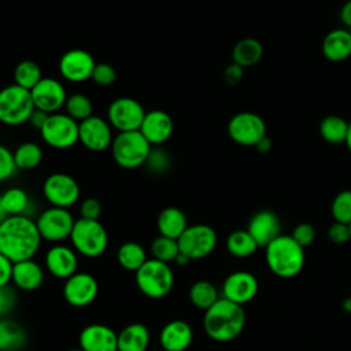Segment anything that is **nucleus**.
Instances as JSON below:
<instances>
[{
  "label": "nucleus",
  "mask_w": 351,
  "mask_h": 351,
  "mask_svg": "<svg viewBox=\"0 0 351 351\" xmlns=\"http://www.w3.org/2000/svg\"><path fill=\"white\" fill-rule=\"evenodd\" d=\"M348 148V151L351 152V122H348V133H347V138H346V143H344Z\"/></svg>",
  "instance_id": "nucleus-53"
},
{
  "label": "nucleus",
  "mask_w": 351,
  "mask_h": 351,
  "mask_svg": "<svg viewBox=\"0 0 351 351\" xmlns=\"http://www.w3.org/2000/svg\"><path fill=\"white\" fill-rule=\"evenodd\" d=\"M188 296L195 307L204 311L210 308L221 298L217 287L207 280H199L193 282L189 288Z\"/></svg>",
  "instance_id": "nucleus-32"
},
{
  "label": "nucleus",
  "mask_w": 351,
  "mask_h": 351,
  "mask_svg": "<svg viewBox=\"0 0 351 351\" xmlns=\"http://www.w3.org/2000/svg\"><path fill=\"white\" fill-rule=\"evenodd\" d=\"M247 230L259 247H266L281 234V223L276 213L261 210L251 217Z\"/></svg>",
  "instance_id": "nucleus-22"
},
{
  "label": "nucleus",
  "mask_w": 351,
  "mask_h": 351,
  "mask_svg": "<svg viewBox=\"0 0 351 351\" xmlns=\"http://www.w3.org/2000/svg\"><path fill=\"white\" fill-rule=\"evenodd\" d=\"M8 215H7V213L4 211V208H3V204H1V199H0V223L7 218Z\"/></svg>",
  "instance_id": "nucleus-55"
},
{
  "label": "nucleus",
  "mask_w": 351,
  "mask_h": 351,
  "mask_svg": "<svg viewBox=\"0 0 351 351\" xmlns=\"http://www.w3.org/2000/svg\"><path fill=\"white\" fill-rule=\"evenodd\" d=\"M319 134L329 144L346 143L348 122L340 115H326L319 123Z\"/></svg>",
  "instance_id": "nucleus-33"
},
{
  "label": "nucleus",
  "mask_w": 351,
  "mask_h": 351,
  "mask_svg": "<svg viewBox=\"0 0 351 351\" xmlns=\"http://www.w3.org/2000/svg\"><path fill=\"white\" fill-rule=\"evenodd\" d=\"M112 140V128L107 119L99 115H92L80 122L78 143L88 151L103 152L111 147Z\"/></svg>",
  "instance_id": "nucleus-14"
},
{
  "label": "nucleus",
  "mask_w": 351,
  "mask_h": 351,
  "mask_svg": "<svg viewBox=\"0 0 351 351\" xmlns=\"http://www.w3.org/2000/svg\"><path fill=\"white\" fill-rule=\"evenodd\" d=\"M18 293L11 285L0 287V318H5L16 306Z\"/></svg>",
  "instance_id": "nucleus-43"
},
{
  "label": "nucleus",
  "mask_w": 351,
  "mask_h": 351,
  "mask_svg": "<svg viewBox=\"0 0 351 351\" xmlns=\"http://www.w3.org/2000/svg\"><path fill=\"white\" fill-rule=\"evenodd\" d=\"M340 19H341V23L348 29L351 30V0H347L341 10H340Z\"/></svg>",
  "instance_id": "nucleus-50"
},
{
  "label": "nucleus",
  "mask_w": 351,
  "mask_h": 351,
  "mask_svg": "<svg viewBox=\"0 0 351 351\" xmlns=\"http://www.w3.org/2000/svg\"><path fill=\"white\" fill-rule=\"evenodd\" d=\"M101 214V204L95 197H86L80 204V218L85 219H99Z\"/></svg>",
  "instance_id": "nucleus-46"
},
{
  "label": "nucleus",
  "mask_w": 351,
  "mask_h": 351,
  "mask_svg": "<svg viewBox=\"0 0 351 351\" xmlns=\"http://www.w3.org/2000/svg\"><path fill=\"white\" fill-rule=\"evenodd\" d=\"M259 245L254 240V237L250 234V232L245 230H234L232 232L226 239V250L230 255L236 258H247L256 252Z\"/></svg>",
  "instance_id": "nucleus-34"
},
{
  "label": "nucleus",
  "mask_w": 351,
  "mask_h": 351,
  "mask_svg": "<svg viewBox=\"0 0 351 351\" xmlns=\"http://www.w3.org/2000/svg\"><path fill=\"white\" fill-rule=\"evenodd\" d=\"M67 351H84V350L78 347V348H70V350H67Z\"/></svg>",
  "instance_id": "nucleus-56"
},
{
  "label": "nucleus",
  "mask_w": 351,
  "mask_h": 351,
  "mask_svg": "<svg viewBox=\"0 0 351 351\" xmlns=\"http://www.w3.org/2000/svg\"><path fill=\"white\" fill-rule=\"evenodd\" d=\"M80 122L66 112L51 114L40 130L43 141L55 149H67L78 143Z\"/></svg>",
  "instance_id": "nucleus-8"
},
{
  "label": "nucleus",
  "mask_w": 351,
  "mask_h": 351,
  "mask_svg": "<svg viewBox=\"0 0 351 351\" xmlns=\"http://www.w3.org/2000/svg\"><path fill=\"white\" fill-rule=\"evenodd\" d=\"M343 308L348 313H351V298H347L344 302H343Z\"/></svg>",
  "instance_id": "nucleus-54"
},
{
  "label": "nucleus",
  "mask_w": 351,
  "mask_h": 351,
  "mask_svg": "<svg viewBox=\"0 0 351 351\" xmlns=\"http://www.w3.org/2000/svg\"><path fill=\"white\" fill-rule=\"evenodd\" d=\"M265 250L266 263L273 274L281 278H292L302 271L306 261L304 248L291 234H280Z\"/></svg>",
  "instance_id": "nucleus-3"
},
{
  "label": "nucleus",
  "mask_w": 351,
  "mask_h": 351,
  "mask_svg": "<svg viewBox=\"0 0 351 351\" xmlns=\"http://www.w3.org/2000/svg\"><path fill=\"white\" fill-rule=\"evenodd\" d=\"M18 170L36 169L43 162V149L37 143L26 141L19 144L12 152Z\"/></svg>",
  "instance_id": "nucleus-35"
},
{
  "label": "nucleus",
  "mask_w": 351,
  "mask_h": 351,
  "mask_svg": "<svg viewBox=\"0 0 351 351\" xmlns=\"http://www.w3.org/2000/svg\"><path fill=\"white\" fill-rule=\"evenodd\" d=\"M350 298H351V296H350Z\"/></svg>",
  "instance_id": "nucleus-58"
},
{
  "label": "nucleus",
  "mask_w": 351,
  "mask_h": 351,
  "mask_svg": "<svg viewBox=\"0 0 351 351\" xmlns=\"http://www.w3.org/2000/svg\"><path fill=\"white\" fill-rule=\"evenodd\" d=\"M30 95L34 108L47 114L59 112L67 99L63 84L52 77H43L40 82L30 89Z\"/></svg>",
  "instance_id": "nucleus-15"
},
{
  "label": "nucleus",
  "mask_w": 351,
  "mask_h": 351,
  "mask_svg": "<svg viewBox=\"0 0 351 351\" xmlns=\"http://www.w3.org/2000/svg\"><path fill=\"white\" fill-rule=\"evenodd\" d=\"M149 340V329L144 324H129L118 333V351H147Z\"/></svg>",
  "instance_id": "nucleus-26"
},
{
  "label": "nucleus",
  "mask_w": 351,
  "mask_h": 351,
  "mask_svg": "<svg viewBox=\"0 0 351 351\" xmlns=\"http://www.w3.org/2000/svg\"><path fill=\"white\" fill-rule=\"evenodd\" d=\"M263 56V45L259 40L252 37H245L237 41L232 49L233 63L241 66L243 69L256 64Z\"/></svg>",
  "instance_id": "nucleus-29"
},
{
  "label": "nucleus",
  "mask_w": 351,
  "mask_h": 351,
  "mask_svg": "<svg viewBox=\"0 0 351 351\" xmlns=\"http://www.w3.org/2000/svg\"><path fill=\"white\" fill-rule=\"evenodd\" d=\"M45 269L51 276L60 280H67L77 273L78 256L73 247L64 244H53L44 256Z\"/></svg>",
  "instance_id": "nucleus-19"
},
{
  "label": "nucleus",
  "mask_w": 351,
  "mask_h": 351,
  "mask_svg": "<svg viewBox=\"0 0 351 351\" xmlns=\"http://www.w3.org/2000/svg\"><path fill=\"white\" fill-rule=\"evenodd\" d=\"M350 234H351V223H350Z\"/></svg>",
  "instance_id": "nucleus-57"
},
{
  "label": "nucleus",
  "mask_w": 351,
  "mask_h": 351,
  "mask_svg": "<svg viewBox=\"0 0 351 351\" xmlns=\"http://www.w3.org/2000/svg\"><path fill=\"white\" fill-rule=\"evenodd\" d=\"M51 114H47V112H44V111H41V110H37V108H34V111L32 112V115H30V118H29V121H27V123L33 128V129H36V130H41V128L44 126V123L47 122V119H48V117H49Z\"/></svg>",
  "instance_id": "nucleus-49"
},
{
  "label": "nucleus",
  "mask_w": 351,
  "mask_h": 351,
  "mask_svg": "<svg viewBox=\"0 0 351 351\" xmlns=\"http://www.w3.org/2000/svg\"><path fill=\"white\" fill-rule=\"evenodd\" d=\"M12 266L14 263L7 256L0 254V287L10 285L12 277Z\"/></svg>",
  "instance_id": "nucleus-48"
},
{
  "label": "nucleus",
  "mask_w": 351,
  "mask_h": 351,
  "mask_svg": "<svg viewBox=\"0 0 351 351\" xmlns=\"http://www.w3.org/2000/svg\"><path fill=\"white\" fill-rule=\"evenodd\" d=\"M84 351H118V333L104 324L86 325L78 336Z\"/></svg>",
  "instance_id": "nucleus-21"
},
{
  "label": "nucleus",
  "mask_w": 351,
  "mask_h": 351,
  "mask_svg": "<svg viewBox=\"0 0 351 351\" xmlns=\"http://www.w3.org/2000/svg\"><path fill=\"white\" fill-rule=\"evenodd\" d=\"M174 130V122L170 114L163 110L147 111L138 132L151 145H162L170 140Z\"/></svg>",
  "instance_id": "nucleus-20"
},
{
  "label": "nucleus",
  "mask_w": 351,
  "mask_h": 351,
  "mask_svg": "<svg viewBox=\"0 0 351 351\" xmlns=\"http://www.w3.org/2000/svg\"><path fill=\"white\" fill-rule=\"evenodd\" d=\"M152 145L138 130L119 132L110 147L114 162L126 170L144 166Z\"/></svg>",
  "instance_id": "nucleus-6"
},
{
  "label": "nucleus",
  "mask_w": 351,
  "mask_h": 351,
  "mask_svg": "<svg viewBox=\"0 0 351 351\" xmlns=\"http://www.w3.org/2000/svg\"><path fill=\"white\" fill-rule=\"evenodd\" d=\"M16 170L12 151L0 144V182L11 178Z\"/></svg>",
  "instance_id": "nucleus-42"
},
{
  "label": "nucleus",
  "mask_w": 351,
  "mask_h": 351,
  "mask_svg": "<svg viewBox=\"0 0 351 351\" xmlns=\"http://www.w3.org/2000/svg\"><path fill=\"white\" fill-rule=\"evenodd\" d=\"M156 228L160 236L178 240V237L188 228V221L181 208L170 206L159 213L156 219Z\"/></svg>",
  "instance_id": "nucleus-27"
},
{
  "label": "nucleus",
  "mask_w": 351,
  "mask_h": 351,
  "mask_svg": "<svg viewBox=\"0 0 351 351\" xmlns=\"http://www.w3.org/2000/svg\"><path fill=\"white\" fill-rule=\"evenodd\" d=\"M177 241L180 252L186 255L191 261H196L208 256L215 250L218 236L210 225L195 223L188 225Z\"/></svg>",
  "instance_id": "nucleus-9"
},
{
  "label": "nucleus",
  "mask_w": 351,
  "mask_h": 351,
  "mask_svg": "<svg viewBox=\"0 0 351 351\" xmlns=\"http://www.w3.org/2000/svg\"><path fill=\"white\" fill-rule=\"evenodd\" d=\"M258 293V280L256 277L245 270H239L230 273L221 289V296L237 303L240 306L251 302Z\"/></svg>",
  "instance_id": "nucleus-18"
},
{
  "label": "nucleus",
  "mask_w": 351,
  "mask_h": 351,
  "mask_svg": "<svg viewBox=\"0 0 351 351\" xmlns=\"http://www.w3.org/2000/svg\"><path fill=\"white\" fill-rule=\"evenodd\" d=\"M136 285L140 292L149 299L167 296L174 287V273L170 263L148 258L134 273Z\"/></svg>",
  "instance_id": "nucleus-4"
},
{
  "label": "nucleus",
  "mask_w": 351,
  "mask_h": 351,
  "mask_svg": "<svg viewBox=\"0 0 351 351\" xmlns=\"http://www.w3.org/2000/svg\"><path fill=\"white\" fill-rule=\"evenodd\" d=\"M95 66V58L88 51L74 48L60 56L59 73L70 82H84L90 80Z\"/></svg>",
  "instance_id": "nucleus-17"
},
{
  "label": "nucleus",
  "mask_w": 351,
  "mask_h": 351,
  "mask_svg": "<svg viewBox=\"0 0 351 351\" xmlns=\"http://www.w3.org/2000/svg\"><path fill=\"white\" fill-rule=\"evenodd\" d=\"M189 262H191V259H189L186 255L181 254V252L177 255V258H176V261H174V263L178 265V266H186Z\"/></svg>",
  "instance_id": "nucleus-52"
},
{
  "label": "nucleus",
  "mask_w": 351,
  "mask_h": 351,
  "mask_svg": "<svg viewBox=\"0 0 351 351\" xmlns=\"http://www.w3.org/2000/svg\"><path fill=\"white\" fill-rule=\"evenodd\" d=\"M11 282L15 288L30 292L38 289L44 282V269L34 259L16 262L12 266Z\"/></svg>",
  "instance_id": "nucleus-24"
},
{
  "label": "nucleus",
  "mask_w": 351,
  "mask_h": 351,
  "mask_svg": "<svg viewBox=\"0 0 351 351\" xmlns=\"http://www.w3.org/2000/svg\"><path fill=\"white\" fill-rule=\"evenodd\" d=\"M36 221L26 215H11L0 223V254L12 263L33 259L41 247Z\"/></svg>",
  "instance_id": "nucleus-1"
},
{
  "label": "nucleus",
  "mask_w": 351,
  "mask_h": 351,
  "mask_svg": "<svg viewBox=\"0 0 351 351\" xmlns=\"http://www.w3.org/2000/svg\"><path fill=\"white\" fill-rule=\"evenodd\" d=\"M64 110L69 117L77 122H82L93 115V103L84 93H73L71 96H67Z\"/></svg>",
  "instance_id": "nucleus-37"
},
{
  "label": "nucleus",
  "mask_w": 351,
  "mask_h": 351,
  "mask_svg": "<svg viewBox=\"0 0 351 351\" xmlns=\"http://www.w3.org/2000/svg\"><path fill=\"white\" fill-rule=\"evenodd\" d=\"M99 293L97 280L86 271H77L63 285V296L73 307H86L95 302Z\"/></svg>",
  "instance_id": "nucleus-16"
},
{
  "label": "nucleus",
  "mask_w": 351,
  "mask_h": 351,
  "mask_svg": "<svg viewBox=\"0 0 351 351\" xmlns=\"http://www.w3.org/2000/svg\"><path fill=\"white\" fill-rule=\"evenodd\" d=\"M70 240L75 252L85 258H97L108 247V233L99 219H75Z\"/></svg>",
  "instance_id": "nucleus-5"
},
{
  "label": "nucleus",
  "mask_w": 351,
  "mask_h": 351,
  "mask_svg": "<svg viewBox=\"0 0 351 351\" xmlns=\"http://www.w3.org/2000/svg\"><path fill=\"white\" fill-rule=\"evenodd\" d=\"M74 222L75 219L73 214L69 211V208L52 206L41 211L36 219V225L41 234V239L55 244H59L60 241L70 239Z\"/></svg>",
  "instance_id": "nucleus-10"
},
{
  "label": "nucleus",
  "mask_w": 351,
  "mask_h": 351,
  "mask_svg": "<svg viewBox=\"0 0 351 351\" xmlns=\"http://www.w3.org/2000/svg\"><path fill=\"white\" fill-rule=\"evenodd\" d=\"M245 311L243 306L219 298L204 311L203 328L206 335L218 343L234 340L244 329Z\"/></svg>",
  "instance_id": "nucleus-2"
},
{
  "label": "nucleus",
  "mask_w": 351,
  "mask_h": 351,
  "mask_svg": "<svg viewBox=\"0 0 351 351\" xmlns=\"http://www.w3.org/2000/svg\"><path fill=\"white\" fill-rule=\"evenodd\" d=\"M43 78L41 67L34 60H22L14 69V84L30 90Z\"/></svg>",
  "instance_id": "nucleus-36"
},
{
  "label": "nucleus",
  "mask_w": 351,
  "mask_h": 351,
  "mask_svg": "<svg viewBox=\"0 0 351 351\" xmlns=\"http://www.w3.org/2000/svg\"><path fill=\"white\" fill-rule=\"evenodd\" d=\"M332 217L336 222L351 223V191L346 189L339 192L332 202Z\"/></svg>",
  "instance_id": "nucleus-39"
},
{
  "label": "nucleus",
  "mask_w": 351,
  "mask_h": 351,
  "mask_svg": "<svg viewBox=\"0 0 351 351\" xmlns=\"http://www.w3.org/2000/svg\"><path fill=\"white\" fill-rule=\"evenodd\" d=\"M34 104L30 90L11 84L0 90V122L7 126H19L29 121Z\"/></svg>",
  "instance_id": "nucleus-7"
},
{
  "label": "nucleus",
  "mask_w": 351,
  "mask_h": 351,
  "mask_svg": "<svg viewBox=\"0 0 351 351\" xmlns=\"http://www.w3.org/2000/svg\"><path fill=\"white\" fill-rule=\"evenodd\" d=\"M193 340V330L184 319L169 321L159 333L163 351H185Z\"/></svg>",
  "instance_id": "nucleus-23"
},
{
  "label": "nucleus",
  "mask_w": 351,
  "mask_h": 351,
  "mask_svg": "<svg viewBox=\"0 0 351 351\" xmlns=\"http://www.w3.org/2000/svg\"><path fill=\"white\" fill-rule=\"evenodd\" d=\"M145 110L140 101L133 97H117L107 108V121L112 129L119 132L138 130L145 115Z\"/></svg>",
  "instance_id": "nucleus-11"
},
{
  "label": "nucleus",
  "mask_w": 351,
  "mask_h": 351,
  "mask_svg": "<svg viewBox=\"0 0 351 351\" xmlns=\"http://www.w3.org/2000/svg\"><path fill=\"white\" fill-rule=\"evenodd\" d=\"M244 77V69L236 63H230L223 70V80L228 85H237Z\"/></svg>",
  "instance_id": "nucleus-47"
},
{
  "label": "nucleus",
  "mask_w": 351,
  "mask_h": 351,
  "mask_svg": "<svg viewBox=\"0 0 351 351\" xmlns=\"http://www.w3.org/2000/svg\"><path fill=\"white\" fill-rule=\"evenodd\" d=\"M328 239L335 244H346L347 241H351L350 225L335 221L328 228Z\"/></svg>",
  "instance_id": "nucleus-45"
},
{
  "label": "nucleus",
  "mask_w": 351,
  "mask_h": 351,
  "mask_svg": "<svg viewBox=\"0 0 351 351\" xmlns=\"http://www.w3.org/2000/svg\"><path fill=\"white\" fill-rule=\"evenodd\" d=\"M80 185L67 173H52L43 182V195L52 207L70 208L80 200Z\"/></svg>",
  "instance_id": "nucleus-13"
},
{
  "label": "nucleus",
  "mask_w": 351,
  "mask_h": 351,
  "mask_svg": "<svg viewBox=\"0 0 351 351\" xmlns=\"http://www.w3.org/2000/svg\"><path fill=\"white\" fill-rule=\"evenodd\" d=\"M259 152H267L271 148V140L267 137V134L255 145Z\"/></svg>",
  "instance_id": "nucleus-51"
},
{
  "label": "nucleus",
  "mask_w": 351,
  "mask_h": 351,
  "mask_svg": "<svg viewBox=\"0 0 351 351\" xmlns=\"http://www.w3.org/2000/svg\"><path fill=\"white\" fill-rule=\"evenodd\" d=\"M292 239L299 244L302 245L303 248L308 247L313 244L314 239H315V229L311 223H307V222H303V223H299L293 228L292 233H291Z\"/></svg>",
  "instance_id": "nucleus-44"
},
{
  "label": "nucleus",
  "mask_w": 351,
  "mask_h": 351,
  "mask_svg": "<svg viewBox=\"0 0 351 351\" xmlns=\"http://www.w3.org/2000/svg\"><path fill=\"white\" fill-rule=\"evenodd\" d=\"M26 344L25 328L10 318H0V351H21Z\"/></svg>",
  "instance_id": "nucleus-28"
},
{
  "label": "nucleus",
  "mask_w": 351,
  "mask_h": 351,
  "mask_svg": "<svg viewBox=\"0 0 351 351\" xmlns=\"http://www.w3.org/2000/svg\"><path fill=\"white\" fill-rule=\"evenodd\" d=\"M149 251L154 259L162 261L165 263H171L176 261L177 255L180 254V247L176 239H170L159 234L152 240Z\"/></svg>",
  "instance_id": "nucleus-38"
},
{
  "label": "nucleus",
  "mask_w": 351,
  "mask_h": 351,
  "mask_svg": "<svg viewBox=\"0 0 351 351\" xmlns=\"http://www.w3.org/2000/svg\"><path fill=\"white\" fill-rule=\"evenodd\" d=\"M90 80L99 86H110L117 81V70L108 63H96Z\"/></svg>",
  "instance_id": "nucleus-41"
},
{
  "label": "nucleus",
  "mask_w": 351,
  "mask_h": 351,
  "mask_svg": "<svg viewBox=\"0 0 351 351\" xmlns=\"http://www.w3.org/2000/svg\"><path fill=\"white\" fill-rule=\"evenodd\" d=\"M322 53L326 60L339 63L351 56V30L333 29L322 40Z\"/></svg>",
  "instance_id": "nucleus-25"
},
{
  "label": "nucleus",
  "mask_w": 351,
  "mask_h": 351,
  "mask_svg": "<svg viewBox=\"0 0 351 351\" xmlns=\"http://www.w3.org/2000/svg\"><path fill=\"white\" fill-rule=\"evenodd\" d=\"M228 134L239 145L255 147L266 136V123L261 115L251 111H241L230 118Z\"/></svg>",
  "instance_id": "nucleus-12"
},
{
  "label": "nucleus",
  "mask_w": 351,
  "mask_h": 351,
  "mask_svg": "<svg viewBox=\"0 0 351 351\" xmlns=\"http://www.w3.org/2000/svg\"><path fill=\"white\" fill-rule=\"evenodd\" d=\"M147 252L137 241H125L117 251V261L119 266L128 271H137L147 261Z\"/></svg>",
  "instance_id": "nucleus-30"
},
{
  "label": "nucleus",
  "mask_w": 351,
  "mask_h": 351,
  "mask_svg": "<svg viewBox=\"0 0 351 351\" xmlns=\"http://www.w3.org/2000/svg\"><path fill=\"white\" fill-rule=\"evenodd\" d=\"M144 166H147V169L154 174H163L170 169L171 159H170V155L165 149H162L159 147L151 148Z\"/></svg>",
  "instance_id": "nucleus-40"
},
{
  "label": "nucleus",
  "mask_w": 351,
  "mask_h": 351,
  "mask_svg": "<svg viewBox=\"0 0 351 351\" xmlns=\"http://www.w3.org/2000/svg\"><path fill=\"white\" fill-rule=\"evenodd\" d=\"M1 204L8 217L11 215H26L29 217V210L32 206L27 192L19 186H11L5 189L1 195Z\"/></svg>",
  "instance_id": "nucleus-31"
}]
</instances>
